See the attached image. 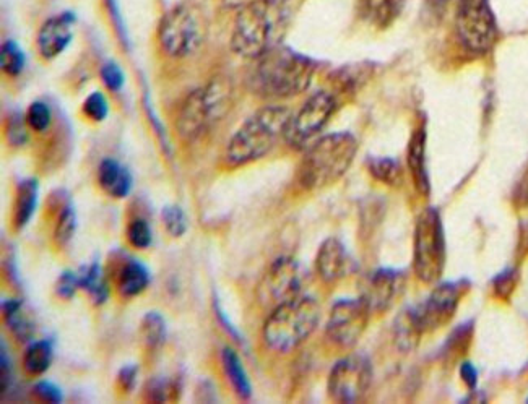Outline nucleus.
<instances>
[{
  "label": "nucleus",
  "mask_w": 528,
  "mask_h": 404,
  "mask_svg": "<svg viewBox=\"0 0 528 404\" xmlns=\"http://www.w3.org/2000/svg\"><path fill=\"white\" fill-rule=\"evenodd\" d=\"M290 0H252L236 17L231 49L244 59H259L282 44L290 26Z\"/></svg>",
  "instance_id": "f257e3e1"
},
{
  "label": "nucleus",
  "mask_w": 528,
  "mask_h": 404,
  "mask_svg": "<svg viewBox=\"0 0 528 404\" xmlns=\"http://www.w3.org/2000/svg\"><path fill=\"white\" fill-rule=\"evenodd\" d=\"M316 69V62L308 56L280 44L256 59L249 86L260 98H293L308 90Z\"/></svg>",
  "instance_id": "f03ea898"
},
{
  "label": "nucleus",
  "mask_w": 528,
  "mask_h": 404,
  "mask_svg": "<svg viewBox=\"0 0 528 404\" xmlns=\"http://www.w3.org/2000/svg\"><path fill=\"white\" fill-rule=\"evenodd\" d=\"M291 112L283 106H265L244 122L226 147L225 161L231 168L254 163L269 155L285 138Z\"/></svg>",
  "instance_id": "7ed1b4c3"
},
{
  "label": "nucleus",
  "mask_w": 528,
  "mask_h": 404,
  "mask_svg": "<svg viewBox=\"0 0 528 404\" xmlns=\"http://www.w3.org/2000/svg\"><path fill=\"white\" fill-rule=\"evenodd\" d=\"M356 153L358 142L350 132H335L319 138L299 164V185L306 190L327 189L347 174Z\"/></svg>",
  "instance_id": "20e7f679"
},
{
  "label": "nucleus",
  "mask_w": 528,
  "mask_h": 404,
  "mask_svg": "<svg viewBox=\"0 0 528 404\" xmlns=\"http://www.w3.org/2000/svg\"><path fill=\"white\" fill-rule=\"evenodd\" d=\"M321 319L316 299L295 297L273 309L264 325L265 344L278 353H288L308 340Z\"/></svg>",
  "instance_id": "39448f33"
},
{
  "label": "nucleus",
  "mask_w": 528,
  "mask_h": 404,
  "mask_svg": "<svg viewBox=\"0 0 528 404\" xmlns=\"http://www.w3.org/2000/svg\"><path fill=\"white\" fill-rule=\"evenodd\" d=\"M231 90L220 78L200 86L182 103L178 117V132L184 142L204 137L230 109Z\"/></svg>",
  "instance_id": "423d86ee"
},
{
  "label": "nucleus",
  "mask_w": 528,
  "mask_h": 404,
  "mask_svg": "<svg viewBox=\"0 0 528 404\" xmlns=\"http://www.w3.org/2000/svg\"><path fill=\"white\" fill-rule=\"evenodd\" d=\"M207 36V18L191 2H182L161 18L158 39L168 56L182 59L199 51Z\"/></svg>",
  "instance_id": "0eeeda50"
},
{
  "label": "nucleus",
  "mask_w": 528,
  "mask_h": 404,
  "mask_svg": "<svg viewBox=\"0 0 528 404\" xmlns=\"http://www.w3.org/2000/svg\"><path fill=\"white\" fill-rule=\"evenodd\" d=\"M413 265L416 276L423 283L433 284L441 280L446 267V236L436 208H425L416 220Z\"/></svg>",
  "instance_id": "6e6552de"
},
{
  "label": "nucleus",
  "mask_w": 528,
  "mask_h": 404,
  "mask_svg": "<svg viewBox=\"0 0 528 404\" xmlns=\"http://www.w3.org/2000/svg\"><path fill=\"white\" fill-rule=\"evenodd\" d=\"M455 25L460 43L473 54H485L498 39V25L488 0H459Z\"/></svg>",
  "instance_id": "1a4fd4ad"
},
{
  "label": "nucleus",
  "mask_w": 528,
  "mask_h": 404,
  "mask_svg": "<svg viewBox=\"0 0 528 404\" xmlns=\"http://www.w3.org/2000/svg\"><path fill=\"white\" fill-rule=\"evenodd\" d=\"M337 111V99L329 91H317L301 106L286 125L285 140L291 148L301 150L316 142Z\"/></svg>",
  "instance_id": "9d476101"
},
{
  "label": "nucleus",
  "mask_w": 528,
  "mask_h": 404,
  "mask_svg": "<svg viewBox=\"0 0 528 404\" xmlns=\"http://www.w3.org/2000/svg\"><path fill=\"white\" fill-rule=\"evenodd\" d=\"M373 383V367L368 357L351 354L332 367L327 382L330 398L338 403H358L368 395Z\"/></svg>",
  "instance_id": "9b49d317"
},
{
  "label": "nucleus",
  "mask_w": 528,
  "mask_h": 404,
  "mask_svg": "<svg viewBox=\"0 0 528 404\" xmlns=\"http://www.w3.org/2000/svg\"><path fill=\"white\" fill-rule=\"evenodd\" d=\"M371 315L373 312L361 296L338 299L330 309L327 335L338 346L351 348L360 341Z\"/></svg>",
  "instance_id": "f8f14e48"
},
{
  "label": "nucleus",
  "mask_w": 528,
  "mask_h": 404,
  "mask_svg": "<svg viewBox=\"0 0 528 404\" xmlns=\"http://www.w3.org/2000/svg\"><path fill=\"white\" fill-rule=\"evenodd\" d=\"M465 283H442L434 289L431 296L420 307H415L416 323L423 333L436 331L446 327L451 322L455 312L459 309L460 301L464 297Z\"/></svg>",
  "instance_id": "ddd939ff"
},
{
  "label": "nucleus",
  "mask_w": 528,
  "mask_h": 404,
  "mask_svg": "<svg viewBox=\"0 0 528 404\" xmlns=\"http://www.w3.org/2000/svg\"><path fill=\"white\" fill-rule=\"evenodd\" d=\"M303 289V273L301 267L291 258H278L267 271L260 284V297L264 302H272L275 306L301 296Z\"/></svg>",
  "instance_id": "4468645a"
},
{
  "label": "nucleus",
  "mask_w": 528,
  "mask_h": 404,
  "mask_svg": "<svg viewBox=\"0 0 528 404\" xmlns=\"http://www.w3.org/2000/svg\"><path fill=\"white\" fill-rule=\"evenodd\" d=\"M403 275L400 271L381 268L374 271L364 283L363 297L373 314H381L399 299L403 289Z\"/></svg>",
  "instance_id": "2eb2a0df"
},
{
  "label": "nucleus",
  "mask_w": 528,
  "mask_h": 404,
  "mask_svg": "<svg viewBox=\"0 0 528 404\" xmlns=\"http://www.w3.org/2000/svg\"><path fill=\"white\" fill-rule=\"evenodd\" d=\"M74 23L75 15L70 12L59 13L43 23V26L39 28L38 39H36L39 54L43 59L52 61L69 48L74 38V30H72Z\"/></svg>",
  "instance_id": "dca6fc26"
},
{
  "label": "nucleus",
  "mask_w": 528,
  "mask_h": 404,
  "mask_svg": "<svg viewBox=\"0 0 528 404\" xmlns=\"http://www.w3.org/2000/svg\"><path fill=\"white\" fill-rule=\"evenodd\" d=\"M316 270L322 280L334 283L350 275L355 270V263L345 245L335 237H330L322 242L321 249L317 252Z\"/></svg>",
  "instance_id": "f3484780"
},
{
  "label": "nucleus",
  "mask_w": 528,
  "mask_h": 404,
  "mask_svg": "<svg viewBox=\"0 0 528 404\" xmlns=\"http://www.w3.org/2000/svg\"><path fill=\"white\" fill-rule=\"evenodd\" d=\"M98 182L101 189L113 198L129 197L134 187V177L126 166L113 158H104L98 168Z\"/></svg>",
  "instance_id": "a211bd4d"
},
{
  "label": "nucleus",
  "mask_w": 528,
  "mask_h": 404,
  "mask_svg": "<svg viewBox=\"0 0 528 404\" xmlns=\"http://www.w3.org/2000/svg\"><path fill=\"white\" fill-rule=\"evenodd\" d=\"M405 0H358V15L368 25L386 30L402 15Z\"/></svg>",
  "instance_id": "6ab92c4d"
},
{
  "label": "nucleus",
  "mask_w": 528,
  "mask_h": 404,
  "mask_svg": "<svg viewBox=\"0 0 528 404\" xmlns=\"http://www.w3.org/2000/svg\"><path fill=\"white\" fill-rule=\"evenodd\" d=\"M39 182L35 177L23 179L17 187L15 205H13V226L17 229L25 228L35 215L38 207Z\"/></svg>",
  "instance_id": "aec40b11"
},
{
  "label": "nucleus",
  "mask_w": 528,
  "mask_h": 404,
  "mask_svg": "<svg viewBox=\"0 0 528 404\" xmlns=\"http://www.w3.org/2000/svg\"><path fill=\"white\" fill-rule=\"evenodd\" d=\"M408 168L421 194H429V176L426 171V132L423 127L415 130L408 145Z\"/></svg>",
  "instance_id": "412c9836"
},
{
  "label": "nucleus",
  "mask_w": 528,
  "mask_h": 404,
  "mask_svg": "<svg viewBox=\"0 0 528 404\" xmlns=\"http://www.w3.org/2000/svg\"><path fill=\"white\" fill-rule=\"evenodd\" d=\"M150 271L139 260L129 258L117 275V289L124 297H135L148 288Z\"/></svg>",
  "instance_id": "4be33fe9"
},
{
  "label": "nucleus",
  "mask_w": 528,
  "mask_h": 404,
  "mask_svg": "<svg viewBox=\"0 0 528 404\" xmlns=\"http://www.w3.org/2000/svg\"><path fill=\"white\" fill-rule=\"evenodd\" d=\"M221 364H223L226 379L233 387L234 393L241 400H249L252 396L251 380H249V375L244 369L243 361H241L239 354L228 346V348L221 351Z\"/></svg>",
  "instance_id": "5701e85b"
},
{
  "label": "nucleus",
  "mask_w": 528,
  "mask_h": 404,
  "mask_svg": "<svg viewBox=\"0 0 528 404\" xmlns=\"http://www.w3.org/2000/svg\"><path fill=\"white\" fill-rule=\"evenodd\" d=\"M2 314H4L5 325L9 327L13 338L18 343H31L35 335V325L25 314L22 301L5 299L2 301Z\"/></svg>",
  "instance_id": "b1692460"
},
{
  "label": "nucleus",
  "mask_w": 528,
  "mask_h": 404,
  "mask_svg": "<svg viewBox=\"0 0 528 404\" xmlns=\"http://www.w3.org/2000/svg\"><path fill=\"white\" fill-rule=\"evenodd\" d=\"M80 289L87 291L96 306H103L109 299V286L100 263L93 262L78 273Z\"/></svg>",
  "instance_id": "393cba45"
},
{
  "label": "nucleus",
  "mask_w": 528,
  "mask_h": 404,
  "mask_svg": "<svg viewBox=\"0 0 528 404\" xmlns=\"http://www.w3.org/2000/svg\"><path fill=\"white\" fill-rule=\"evenodd\" d=\"M52 361H54V349L51 341H33L28 344L23 356V369L31 377H39L51 367Z\"/></svg>",
  "instance_id": "a878e982"
},
{
  "label": "nucleus",
  "mask_w": 528,
  "mask_h": 404,
  "mask_svg": "<svg viewBox=\"0 0 528 404\" xmlns=\"http://www.w3.org/2000/svg\"><path fill=\"white\" fill-rule=\"evenodd\" d=\"M166 335H168V327H166V320L160 312L152 310L143 315L142 323H140V338L143 344L148 349H160L166 343Z\"/></svg>",
  "instance_id": "bb28decb"
},
{
  "label": "nucleus",
  "mask_w": 528,
  "mask_h": 404,
  "mask_svg": "<svg viewBox=\"0 0 528 404\" xmlns=\"http://www.w3.org/2000/svg\"><path fill=\"white\" fill-rule=\"evenodd\" d=\"M368 171L374 179L389 185V187H399L403 181V171L400 164L392 158L384 156H373L368 160Z\"/></svg>",
  "instance_id": "cd10ccee"
},
{
  "label": "nucleus",
  "mask_w": 528,
  "mask_h": 404,
  "mask_svg": "<svg viewBox=\"0 0 528 404\" xmlns=\"http://www.w3.org/2000/svg\"><path fill=\"white\" fill-rule=\"evenodd\" d=\"M421 335H423V331L420 330L418 323H416L413 310L408 309L403 314H400L397 325H395V336H397V343H399L400 348H415Z\"/></svg>",
  "instance_id": "c85d7f7f"
},
{
  "label": "nucleus",
  "mask_w": 528,
  "mask_h": 404,
  "mask_svg": "<svg viewBox=\"0 0 528 404\" xmlns=\"http://www.w3.org/2000/svg\"><path fill=\"white\" fill-rule=\"evenodd\" d=\"M145 396L152 403H168L178 400L179 382L169 377H155L145 385Z\"/></svg>",
  "instance_id": "c756f323"
},
{
  "label": "nucleus",
  "mask_w": 528,
  "mask_h": 404,
  "mask_svg": "<svg viewBox=\"0 0 528 404\" xmlns=\"http://www.w3.org/2000/svg\"><path fill=\"white\" fill-rule=\"evenodd\" d=\"M25 52L18 46L15 41L9 39L2 44L0 49V67L4 70L5 75L9 77H18L25 69Z\"/></svg>",
  "instance_id": "7c9ffc66"
},
{
  "label": "nucleus",
  "mask_w": 528,
  "mask_h": 404,
  "mask_svg": "<svg viewBox=\"0 0 528 404\" xmlns=\"http://www.w3.org/2000/svg\"><path fill=\"white\" fill-rule=\"evenodd\" d=\"M75 231H77V213L72 205H65L54 229V241L59 247H65L72 241Z\"/></svg>",
  "instance_id": "2f4dec72"
},
{
  "label": "nucleus",
  "mask_w": 528,
  "mask_h": 404,
  "mask_svg": "<svg viewBox=\"0 0 528 404\" xmlns=\"http://www.w3.org/2000/svg\"><path fill=\"white\" fill-rule=\"evenodd\" d=\"M161 216L169 236L179 239L187 233V216L179 205H166Z\"/></svg>",
  "instance_id": "473e14b6"
},
{
  "label": "nucleus",
  "mask_w": 528,
  "mask_h": 404,
  "mask_svg": "<svg viewBox=\"0 0 528 404\" xmlns=\"http://www.w3.org/2000/svg\"><path fill=\"white\" fill-rule=\"evenodd\" d=\"M26 122L28 127L35 132H46L51 127L52 111L48 104L44 101H35L30 104V108L26 111Z\"/></svg>",
  "instance_id": "72a5a7b5"
},
{
  "label": "nucleus",
  "mask_w": 528,
  "mask_h": 404,
  "mask_svg": "<svg viewBox=\"0 0 528 404\" xmlns=\"http://www.w3.org/2000/svg\"><path fill=\"white\" fill-rule=\"evenodd\" d=\"M127 241L134 249H148L152 245L153 236L150 224L142 218H135L127 226Z\"/></svg>",
  "instance_id": "f704fd0d"
},
{
  "label": "nucleus",
  "mask_w": 528,
  "mask_h": 404,
  "mask_svg": "<svg viewBox=\"0 0 528 404\" xmlns=\"http://www.w3.org/2000/svg\"><path fill=\"white\" fill-rule=\"evenodd\" d=\"M83 114L93 122H103L109 114V103L101 91H93L83 103Z\"/></svg>",
  "instance_id": "c9c22d12"
},
{
  "label": "nucleus",
  "mask_w": 528,
  "mask_h": 404,
  "mask_svg": "<svg viewBox=\"0 0 528 404\" xmlns=\"http://www.w3.org/2000/svg\"><path fill=\"white\" fill-rule=\"evenodd\" d=\"M100 75L104 86H106L109 91H113V93L121 91L122 88H124V85H126V75H124V70H122L121 65L117 64V62H104V64L101 65Z\"/></svg>",
  "instance_id": "e433bc0d"
},
{
  "label": "nucleus",
  "mask_w": 528,
  "mask_h": 404,
  "mask_svg": "<svg viewBox=\"0 0 528 404\" xmlns=\"http://www.w3.org/2000/svg\"><path fill=\"white\" fill-rule=\"evenodd\" d=\"M26 117L20 114H13L10 117L9 129H7V138H9L10 147L20 148L28 142V132H26Z\"/></svg>",
  "instance_id": "4c0bfd02"
},
{
  "label": "nucleus",
  "mask_w": 528,
  "mask_h": 404,
  "mask_svg": "<svg viewBox=\"0 0 528 404\" xmlns=\"http://www.w3.org/2000/svg\"><path fill=\"white\" fill-rule=\"evenodd\" d=\"M77 289H80V278H78V273L74 271L65 270L56 284V294L65 299V301H70L72 297L77 293Z\"/></svg>",
  "instance_id": "58836bf2"
},
{
  "label": "nucleus",
  "mask_w": 528,
  "mask_h": 404,
  "mask_svg": "<svg viewBox=\"0 0 528 404\" xmlns=\"http://www.w3.org/2000/svg\"><path fill=\"white\" fill-rule=\"evenodd\" d=\"M33 393H35L38 400L44 401L49 404H59L64 400V393L61 388L57 387L56 383L48 382V380H41L36 383L33 387Z\"/></svg>",
  "instance_id": "ea45409f"
},
{
  "label": "nucleus",
  "mask_w": 528,
  "mask_h": 404,
  "mask_svg": "<svg viewBox=\"0 0 528 404\" xmlns=\"http://www.w3.org/2000/svg\"><path fill=\"white\" fill-rule=\"evenodd\" d=\"M139 366L129 364V366L122 367L117 374V387L121 388L122 393H132L137 387V379H139Z\"/></svg>",
  "instance_id": "a19ab883"
},
{
  "label": "nucleus",
  "mask_w": 528,
  "mask_h": 404,
  "mask_svg": "<svg viewBox=\"0 0 528 404\" xmlns=\"http://www.w3.org/2000/svg\"><path fill=\"white\" fill-rule=\"evenodd\" d=\"M0 367H2V396L7 395L13 382V367L10 361V354L7 353V346L2 341V354H0Z\"/></svg>",
  "instance_id": "79ce46f5"
},
{
  "label": "nucleus",
  "mask_w": 528,
  "mask_h": 404,
  "mask_svg": "<svg viewBox=\"0 0 528 404\" xmlns=\"http://www.w3.org/2000/svg\"><path fill=\"white\" fill-rule=\"evenodd\" d=\"M517 275L514 270L504 271L503 275H499L494 281V288H496V294L498 296H509L516 288Z\"/></svg>",
  "instance_id": "37998d69"
},
{
  "label": "nucleus",
  "mask_w": 528,
  "mask_h": 404,
  "mask_svg": "<svg viewBox=\"0 0 528 404\" xmlns=\"http://www.w3.org/2000/svg\"><path fill=\"white\" fill-rule=\"evenodd\" d=\"M215 314H217L218 322L221 323V327L225 328L228 335L233 336L234 340L241 341V336H239L238 330L233 327V323L230 322V319L226 317L225 312L221 309L218 301H215Z\"/></svg>",
  "instance_id": "c03bdc74"
},
{
  "label": "nucleus",
  "mask_w": 528,
  "mask_h": 404,
  "mask_svg": "<svg viewBox=\"0 0 528 404\" xmlns=\"http://www.w3.org/2000/svg\"><path fill=\"white\" fill-rule=\"evenodd\" d=\"M197 396H199L197 400L204 401V403H215L217 401V392H215V388L210 382L200 383Z\"/></svg>",
  "instance_id": "a18cd8bd"
},
{
  "label": "nucleus",
  "mask_w": 528,
  "mask_h": 404,
  "mask_svg": "<svg viewBox=\"0 0 528 404\" xmlns=\"http://www.w3.org/2000/svg\"><path fill=\"white\" fill-rule=\"evenodd\" d=\"M460 375H462V380L467 383L468 387L475 388V385H477L478 374L477 369H475L470 362H465L462 369H460Z\"/></svg>",
  "instance_id": "49530a36"
},
{
  "label": "nucleus",
  "mask_w": 528,
  "mask_h": 404,
  "mask_svg": "<svg viewBox=\"0 0 528 404\" xmlns=\"http://www.w3.org/2000/svg\"><path fill=\"white\" fill-rule=\"evenodd\" d=\"M426 2H428L431 9H442V7H446L451 0H426Z\"/></svg>",
  "instance_id": "de8ad7c7"
}]
</instances>
